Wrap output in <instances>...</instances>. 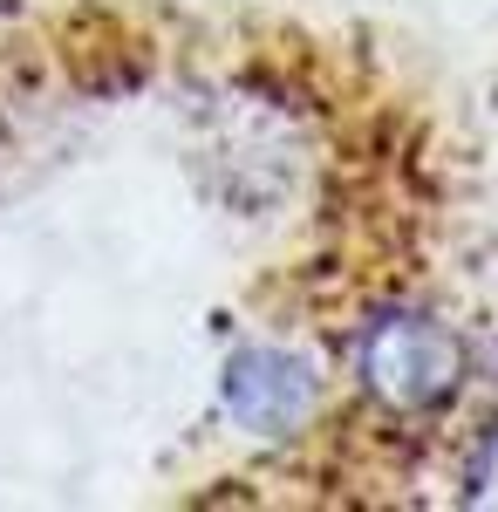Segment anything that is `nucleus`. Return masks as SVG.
<instances>
[{"mask_svg":"<svg viewBox=\"0 0 498 512\" xmlns=\"http://www.w3.org/2000/svg\"><path fill=\"white\" fill-rule=\"evenodd\" d=\"M451 369H458L451 342L417 315L383 321L376 342H369V376H376V390L396 396V403H430V396H444L451 390Z\"/></svg>","mask_w":498,"mask_h":512,"instance_id":"1","label":"nucleus"},{"mask_svg":"<svg viewBox=\"0 0 498 512\" xmlns=\"http://www.w3.org/2000/svg\"><path fill=\"white\" fill-rule=\"evenodd\" d=\"M226 403L246 417V424H287L307 410V376L287 362V355H239L226 376Z\"/></svg>","mask_w":498,"mask_h":512,"instance_id":"2","label":"nucleus"}]
</instances>
